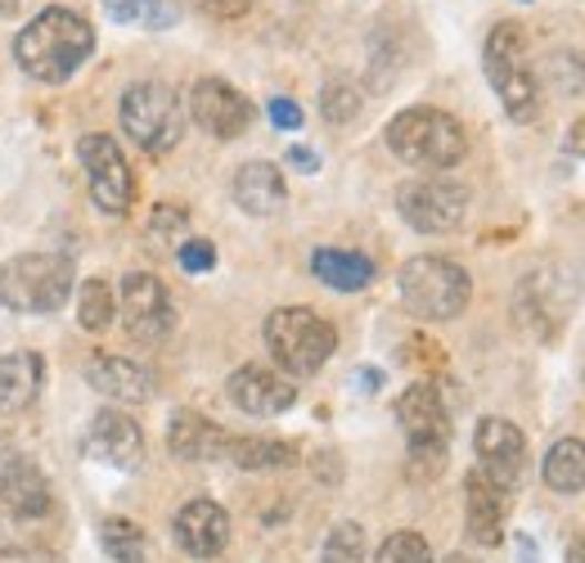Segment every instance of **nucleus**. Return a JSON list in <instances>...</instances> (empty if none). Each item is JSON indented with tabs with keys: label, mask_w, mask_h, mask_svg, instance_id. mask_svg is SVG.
Instances as JSON below:
<instances>
[{
	"label": "nucleus",
	"mask_w": 585,
	"mask_h": 563,
	"mask_svg": "<svg viewBox=\"0 0 585 563\" xmlns=\"http://www.w3.org/2000/svg\"><path fill=\"white\" fill-rule=\"evenodd\" d=\"M95 50V28L81 19L77 10H41L14 41V59L28 77H37V82L54 87V82H68V77L91 59Z\"/></svg>",
	"instance_id": "f257e3e1"
},
{
	"label": "nucleus",
	"mask_w": 585,
	"mask_h": 563,
	"mask_svg": "<svg viewBox=\"0 0 585 563\" xmlns=\"http://www.w3.org/2000/svg\"><path fill=\"white\" fill-rule=\"evenodd\" d=\"M387 149L410 168H424V172H446L455 168L468 140H464V127L442 113V109H401L392 122H387Z\"/></svg>",
	"instance_id": "f03ea898"
},
{
	"label": "nucleus",
	"mask_w": 585,
	"mask_h": 563,
	"mask_svg": "<svg viewBox=\"0 0 585 563\" xmlns=\"http://www.w3.org/2000/svg\"><path fill=\"white\" fill-rule=\"evenodd\" d=\"M396 420L410 442V473L437 477L446 464V446H451V420H446V401H442L437 383H428V379L410 383L396 396Z\"/></svg>",
	"instance_id": "7ed1b4c3"
},
{
	"label": "nucleus",
	"mask_w": 585,
	"mask_h": 563,
	"mask_svg": "<svg viewBox=\"0 0 585 563\" xmlns=\"http://www.w3.org/2000/svg\"><path fill=\"white\" fill-rule=\"evenodd\" d=\"M482 63H486V77L505 104V113L514 122H532L541 113V82L527 63V37L518 23H495L491 37H486V50H482Z\"/></svg>",
	"instance_id": "20e7f679"
},
{
	"label": "nucleus",
	"mask_w": 585,
	"mask_h": 563,
	"mask_svg": "<svg viewBox=\"0 0 585 563\" xmlns=\"http://www.w3.org/2000/svg\"><path fill=\"white\" fill-rule=\"evenodd\" d=\"M396 289H401V302L410 315H420V320H455L468 298H473V280L460 262L451 258H410L396 275Z\"/></svg>",
	"instance_id": "39448f33"
},
{
	"label": "nucleus",
	"mask_w": 585,
	"mask_h": 563,
	"mask_svg": "<svg viewBox=\"0 0 585 563\" xmlns=\"http://www.w3.org/2000/svg\"><path fill=\"white\" fill-rule=\"evenodd\" d=\"M266 348L275 356V365L293 379H306L315 374L333 348H339V334H333V325L324 315H315L311 306H280L266 315Z\"/></svg>",
	"instance_id": "423d86ee"
},
{
	"label": "nucleus",
	"mask_w": 585,
	"mask_h": 563,
	"mask_svg": "<svg viewBox=\"0 0 585 563\" xmlns=\"http://www.w3.org/2000/svg\"><path fill=\"white\" fill-rule=\"evenodd\" d=\"M72 293V267L54 253H23L0 267V311L50 315Z\"/></svg>",
	"instance_id": "0eeeda50"
},
{
	"label": "nucleus",
	"mask_w": 585,
	"mask_h": 563,
	"mask_svg": "<svg viewBox=\"0 0 585 563\" xmlns=\"http://www.w3.org/2000/svg\"><path fill=\"white\" fill-rule=\"evenodd\" d=\"M122 131L144 149V153H167L176 149L181 131H185V109L176 100V91L167 82H135L122 95Z\"/></svg>",
	"instance_id": "6e6552de"
},
{
	"label": "nucleus",
	"mask_w": 585,
	"mask_h": 563,
	"mask_svg": "<svg viewBox=\"0 0 585 563\" xmlns=\"http://www.w3.org/2000/svg\"><path fill=\"white\" fill-rule=\"evenodd\" d=\"M396 212L405 225L424 230V234H451L468 217V190L446 177H424V181H405L396 190Z\"/></svg>",
	"instance_id": "1a4fd4ad"
},
{
	"label": "nucleus",
	"mask_w": 585,
	"mask_h": 563,
	"mask_svg": "<svg viewBox=\"0 0 585 563\" xmlns=\"http://www.w3.org/2000/svg\"><path fill=\"white\" fill-rule=\"evenodd\" d=\"M77 158H81V168H87V185H91L95 208L109 217H127L135 203V177L127 168L118 140L91 131V135L77 140Z\"/></svg>",
	"instance_id": "9d476101"
},
{
	"label": "nucleus",
	"mask_w": 585,
	"mask_h": 563,
	"mask_svg": "<svg viewBox=\"0 0 585 563\" xmlns=\"http://www.w3.org/2000/svg\"><path fill=\"white\" fill-rule=\"evenodd\" d=\"M118 311H122V325L131 339L140 343H162L176 325V306H172V293L167 284L149 271H131L122 275V289H118Z\"/></svg>",
	"instance_id": "9b49d317"
},
{
	"label": "nucleus",
	"mask_w": 585,
	"mask_h": 563,
	"mask_svg": "<svg viewBox=\"0 0 585 563\" xmlns=\"http://www.w3.org/2000/svg\"><path fill=\"white\" fill-rule=\"evenodd\" d=\"M190 118L216 140H239L253 127V100L221 82V77H199L190 91Z\"/></svg>",
	"instance_id": "f8f14e48"
},
{
	"label": "nucleus",
	"mask_w": 585,
	"mask_h": 563,
	"mask_svg": "<svg viewBox=\"0 0 585 563\" xmlns=\"http://www.w3.org/2000/svg\"><path fill=\"white\" fill-rule=\"evenodd\" d=\"M473 451H477V469L495 482V487L514 492L518 477H523V464H527V438L518 424L500 420V415H486L473 433Z\"/></svg>",
	"instance_id": "ddd939ff"
},
{
	"label": "nucleus",
	"mask_w": 585,
	"mask_h": 563,
	"mask_svg": "<svg viewBox=\"0 0 585 563\" xmlns=\"http://www.w3.org/2000/svg\"><path fill=\"white\" fill-rule=\"evenodd\" d=\"M225 392L230 401L243 411V415H284L293 401H297V388L289 383V374L271 370V365H239L230 379H225Z\"/></svg>",
	"instance_id": "4468645a"
},
{
	"label": "nucleus",
	"mask_w": 585,
	"mask_h": 563,
	"mask_svg": "<svg viewBox=\"0 0 585 563\" xmlns=\"http://www.w3.org/2000/svg\"><path fill=\"white\" fill-rule=\"evenodd\" d=\"M87 451H91L100 464L131 473V469H140V460H144V433H140V424H135L122 406H109V411H100V415L91 420Z\"/></svg>",
	"instance_id": "2eb2a0df"
},
{
	"label": "nucleus",
	"mask_w": 585,
	"mask_h": 563,
	"mask_svg": "<svg viewBox=\"0 0 585 563\" xmlns=\"http://www.w3.org/2000/svg\"><path fill=\"white\" fill-rule=\"evenodd\" d=\"M0 505H6V514L19 519V523H37V519H50L54 492H50L46 473L32 460L14 455L10 469H6V477H0Z\"/></svg>",
	"instance_id": "dca6fc26"
},
{
	"label": "nucleus",
	"mask_w": 585,
	"mask_h": 563,
	"mask_svg": "<svg viewBox=\"0 0 585 563\" xmlns=\"http://www.w3.org/2000/svg\"><path fill=\"white\" fill-rule=\"evenodd\" d=\"M172 532H176V545H181L190 559H216V554L230 545V514H225L216 501H203V496H199V501L181 505Z\"/></svg>",
	"instance_id": "f3484780"
},
{
	"label": "nucleus",
	"mask_w": 585,
	"mask_h": 563,
	"mask_svg": "<svg viewBox=\"0 0 585 563\" xmlns=\"http://www.w3.org/2000/svg\"><path fill=\"white\" fill-rule=\"evenodd\" d=\"M87 383L109 396L113 406H144V401L153 396V374L140 365V361H127V356H95L87 365Z\"/></svg>",
	"instance_id": "a211bd4d"
},
{
	"label": "nucleus",
	"mask_w": 585,
	"mask_h": 563,
	"mask_svg": "<svg viewBox=\"0 0 585 563\" xmlns=\"http://www.w3.org/2000/svg\"><path fill=\"white\" fill-rule=\"evenodd\" d=\"M464 505H468V536L477 545H500V536H505V514H510V492L495 487L482 469H473L464 477Z\"/></svg>",
	"instance_id": "6ab92c4d"
},
{
	"label": "nucleus",
	"mask_w": 585,
	"mask_h": 563,
	"mask_svg": "<svg viewBox=\"0 0 585 563\" xmlns=\"http://www.w3.org/2000/svg\"><path fill=\"white\" fill-rule=\"evenodd\" d=\"M167 446H172L176 460H225V446H230V433L221 424H212L208 415L199 411H176L172 424H167Z\"/></svg>",
	"instance_id": "aec40b11"
},
{
	"label": "nucleus",
	"mask_w": 585,
	"mask_h": 563,
	"mask_svg": "<svg viewBox=\"0 0 585 563\" xmlns=\"http://www.w3.org/2000/svg\"><path fill=\"white\" fill-rule=\"evenodd\" d=\"M234 203L248 212V217H275L284 203H289V190H284V177L275 163H243L239 177H234Z\"/></svg>",
	"instance_id": "412c9836"
},
{
	"label": "nucleus",
	"mask_w": 585,
	"mask_h": 563,
	"mask_svg": "<svg viewBox=\"0 0 585 563\" xmlns=\"http://www.w3.org/2000/svg\"><path fill=\"white\" fill-rule=\"evenodd\" d=\"M311 275L329 289H339V293H361L374 284V262L361 258V253H347V249H315L311 253Z\"/></svg>",
	"instance_id": "4be33fe9"
},
{
	"label": "nucleus",
	"mask_w": 585,
	"mask_h": 563,
	"mask_svg": "<svg viewBox=\"0 0 585 563\" xmlns=\"http://www.w3.org/2000/svg\"><path fill=\"white\" fill-rule=\"evenodd\" d=\"M41 392V356L37 352H10L0 356V411L19 415Z\"/></svg>",
	"instance_id": "5701e85b"
},
{
	"label": "nucleus",
	"mask_w": 585,
	"mask_h": 563,
	"mask_svg": "<svg viewBox=\"0 0 585 563\" xmlns=\"http://www.w3.org/2000/svg\"><path fill=\"white\" fill-rule=\"evenodd\" d=\"M545 473V487L558 496H576L585 492V442L581 438H558L541 464Z\"/></svg>",
	"instance_id": "b1692460"
},
{
	"label": "nucleus",
	"mask_w": 585,
	"mask_h": 563,
	"mask_svg": "<svg viewBox=\"0 0 585 563\" xmlns=\"http://www.w3.org/2000/svg\"><path fill=\"white\" fill-rule=\"evenodd\" d=\"M225 460L239 469H253V473L258 469H289L297 460V446L280 442V438H230Z\"/></svg>",
	"instance_id": "393cba45"
},
{
	"label": "nucleus",
	"mask_w": 585,
	"mask_h": 563,
	"mask_svg": "<svg viewBox=\"0 0 585 563\" xmlns=\"http://www.w3.org/2000/svg\"><path fill=\"white\" fill-rule=\"evenodd\" d=\"M118 320V302H113V289L104 280H87L77 289V325L87 334H104Z\"/></svg>",
	"instance_id": "a878e982"
},
{
	"label": "nucleus",
	"mask_w": 585,
	"mask_h": 563,
	"mask_svg": "<svg viewBox=\"0 0 585 563\" xmlns=\"http://www.w3.org/2000/svg\"><path fill=\"white\" fill-rule=\"evenodd\" d=\"M104 10H109V19L131 23V28H149V32L176 23L172 0H104Z\"/></svg>",
	"instance_id": "bb28decb"
},
{
	"label": "nucleus",
	"mask_w": 585,
	"mask_h": 563,
	"mask_svg": "<svg viewBox=\"0 0 585 563\" xmlns=\"http://www.w3.org/2000/svg\"><path fill=\"white\" fill-rule=\"evenodd\" d=\"M100 545L113 563H144V550H149L144 527L131 523V519H104L100 523Z\"/></svg>",
	"instance_id": "cd10ccee"
},
{
	"label": "nucleus",
	"mask_w": 585,
	"mask_h": 563,
	"mask_svg": "<svg viewBox=\"0 0 585 563\" xmlns=\"http://www.w3.org/2000/svg\"><path fill=\"white\" fill-rule=\"evenodd\" d=\"M320 559L324 563H365V527L361 523H339L324 536Z\"/></svg>",
	"instance_id": "c85d7f7f"
},
{
	"label": "nucleus",
	"mask_w": 585,
	"mask_h": 563,
	"mask_svg": "<svg viewBox=\"0 0 585 563\" xmlns=\"http://www.w3.org/2000/svg\"><path fill=\"white\" fill-rule=\"evenodd\" d=\"M361 104H365V100H361L356 82H329L324 95H320V113H324L329 122H356Z\"/></svg>",
	"instance_id": "c756f323"
},
{
	"label": "nucleus",
	"mask_w": 585,
	"mask_h": 563,
	"mask_svg": "<svg viewBox=\"0 0 585 563\" xmlns=\"http://www.w3.org/2000/svg\"><path fill=\"white\" fill-rule=\"evenodd\" d=\"M374 563H433V550L420 532H396L379 545V559Z\"/></svg>",
	"instance_id": "7c9ffc66"
},
{
	"label": "nucleus",
	"mask_w": 585,
	"mask_h": 563,
	"mask_svg": "<svg viewBox=\"0 0 585 563\" xmlns=\"http://www.w3.org/2000/svg\"><path fill=\"white\" fill-rule=\"evenodd\" d=\"M185 225H190V212L181 203H162L149 217V239H158V244H176V239H185Z\"/></svg>",
	"instance_id": "2f4dec72"
},
{
	"label": "nucleus",
	"mask_w": 585,
	"mask_h": 563,
	"mask_svg": "<svg viewBox=\"0 0 585 563\" xmlns=\"http://www.w3.org/2000/svg\"><path fill=\"white\" fill-rule=\"evenodd\" d=\"M549 72L558 77V91L563 95H581L585 91V59L581 54H554L549 59Z\"/></svg>",
	"instance_id": "473e14b6"
},
{
	"label": "nucleus",
	"mask_w": 585,
	"mask_h": 563,
	"mask_svg": "<svg viewBox=\"0 0 585 563\" xmlns=\"http://www.w3.org/2000/svg\"><path fill=\"white\" fill-rule=\"evenodd\" d=\"M176 262L190 271V275H208L216 267V249L208 244V239H185V244L176 249Z\"/></svg>",
	"instance_id": "72a5a7b5"
},
{
	"label": "nucleus",
	"mask_w": 585,
	"mask_h": 563,
	"mask_svg": "<svg viewBox=\"0 0 585 563\" xmlns=\"http://www.w3.org/2000/svg\"><path fill=\"white\" fill-rule=\"evenodd\" d=\"M194 6L212 19H239V14L253 10V0H194Z\"/></svg>",
	"instance_id": "f704fd0d"
},
{
	"label": "nucleus",
	"mask_w": 585,
	"mask_h": 563,
	"mask_svg": "<svg viewBox=\"0 0 585 563\" xmlns=\"http://www.w3.org/2000/svg\"><path fill=\"white\" fill-rule=\"evenodd\" d=\"M266 113H271V122H275L280 131H297V127H302V109H297L293 100H271Z\"/></svg>",
	"instance_id": "c9c22d12"
},
{
	"label": "nucleus",
	"mask_w": 585,
	"mask_h": 563,
	"mask_svg": "<svg viewBox=\"0 0 585 563\" xmlns=\"http://www.w3.org/2000/svg\"><path fill=\"white\" fill-rule=\"evenodd\" d=\"M289 163H293L297 172H306V177H311V172H320V153H315V149H306V144H293V149H289Z\"/></svg>",
	"instance_id": "e433bc0d"
},
{
	"label": "nucleus",
	"mask_w": 585,
	"mask_h": 563,
	"mask_svg": "<svg viewBox=\"0 0 585 563\" xmlns=\"http://www.w3.org/2000/svg\"><path fill=\"white\" fill-rule=\"evenodd\" d=\"M567 149H572L576 158H585V118L572 127V135H567Z\"/></svg>",
	"instance_id": "4c0bfd02"
},
{
	"label": "nucleus",
	"mask_w": 585,
	"mask_h": 563,
	"mask_svg": "<svg viewBox=\"0 0 585 563\" xmlns=\"http://www.w3.org/2000/svg\"><path fill=\"white\" fill-rule=\"evenodd\" d=\"M567 563H585V536H576V541L567 545Z\"/></svg>",
	"instance_id": "58836bf2"
},
{
	"label": "nucleus",
	"mask_w": 585,
	"mask_h": 563,
	"mask_svg": "<svg viewBox=\"0 0 585 563\" xmlns=\"http://www.w3.org/2000/svg\"><path fill=\"white\" fill-rule=\"evenodd\" d=\"M19 451H10V442L6 438H0V477H6V469H10V460H14Z\"/></svg>",
	"instance_id": "ea45409f"
},
{
	"label": "nucleus",
	"mask_w": 585,
	"mask_h": 563,
	"mask_svg": "<svg viewBox=\"0 0 585 563\" xmlns=\"http://www.w3.org/2000/svg\"><path fill=\"white\" fill-rule=\"evenodd\" d=\"M23 0H0V14H19Z\"/></svg>",
	"instance_id": "a19ab883"
},
{
	"label": "nucleus",
	"mask_w": 585,
	"mask_h": 563,
	"mask_svg": "<svg viewBox=\"0 0 585 563\" xmlns=\"http://www.w3.org/2000/svg\"><path fill=\"white\" fill-rule=\"evenodd\" d=\"M442 563H477V559H473V554H446Z\"/></svg>",
	"instance_id": "79ce46f5"
}]
</instances>
